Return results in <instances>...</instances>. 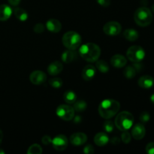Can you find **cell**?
<instances>
[{
    "label": "cell",
    "instance_id": "277c9868",
    "mask_svg": "<svg viewBox=\"0 0 154 154\" xmlns=\"http://www.w3.org/2000/svg\"><path fill=\"white\" fill-rule=\"evenodd\" d=\"M115 126L121 131H127L134 123V117L128 111H122L115 118Z\"/></svg>",
    "mask_w": 154,
    "mask_h": 154
},
{
    "label": "cell",
    "instance_id": "5bb4252c",
    "mask_svg": "<svg viewBox=\"0 0 154 154\" xmlns=\"http://www.w3.org/2000/svg\"><path fill=\"white\" fill-rule=\"evenodd\" d=\"M96 75V68L93 65H87L83 69L82 78L85 81H89L93 79Z\"/></svg>",
    "mask_w": 154,
    "mask_h": 154
},
{
    "label": "cell",
    "instance_id": "9a60e30c",
    "mask_svg": "<svg viewBox=\"0 0 154 154\" xmlns=\"http://www.w3.org/2000/svg\"><path fill=\"white\" fill-rule=\"evenodd\" d=\"M63 63L59 61H55L51 63L48 67V72L49 75L55 76L59 75L63 71Z\"/></svg>",
    "mask_w": 154,
    "mask_h": 154
},
{
    "label": "cell",
    "instance_id": "484cf974",
    "mask_svg": "<svg viewBox=\"0 0 154 154\" xmlns=\"http://www.w3.org/2000/svg\"><path fill=\"white\" fill-rule=\"evenodd\" d=\"M73 108L75 111H78V112H82V111H84V110L87 108V103H86L84 100L76 101V102L74 103Z\"/></svg>",
    "mask_w": 154,
    "mask_h": 154
},
{
    "label": "cell",
    "instance_id": "d590c367",
    "mask_svg": "<svg viewBox=\"0 0 154 154\" xmlns=\"http://www.w3.org/2000/svg\"><path fill=\"white\" fill-rule=\"evenodd\" d=\"M42 141L44 144H45V145H48V144H51V142H52V138H51L49 135H45V136L42 138Z\"/></svg>",
    "mask_w": 154,
    "mask_h": 154
},
{
    "label": "cell",
    "instance_id": "8d00e7d4",
    "mask_svg": "<svg viewBox=\"0 0 154 154\" xmlns=\"http://www.w3.org/2000/svg\"><path fill=\"white\" fill-rule=\"evenodd\" d=\"M9 2V4H11L13 6H17L20 4L21 0H8Z\"/></svg>",
    "mask_w": 154,
    "mask_h": 154
},
{
    "label": "cell",
    "instance_id": "d6a6232c",
    "mask_svg": "<svg viewBox=\"0 0 154 154\" xmlns=\"http://www.w3.org/2000/svg\"><path fill=\"white\" fill-rule=\"evenodd\" d=\"M146 152L148 154H154V142H150L147 144Z\"/></svg>",
    "mask_w": 154,
    "mask_h": 154
},
{
    "label": "cell",
    "instance_id": "ab89813d",
    "mask_svg": "<svg viewBox=\"0 0 154 154\" xmlns=\"http://www.w3.org/2000/svg\"><path fill=\"white\" fill-rule=\"evenodd\" d=\"M2 139H3V133H2V132L1 129H0V144H2Z\"/></svg>",
    "mask_w": 154,
    "mask_h": 154
},
{
    "label": "cell",
    "instance_id": "7c38bea8",
    "mask_svg": "<svg viewBox=\"0 0 154 154\" xmlns=\"http://www.w3.org/2000/svg\"><path fill=\"white\" fill-rule=\"evenodd\" d=\"M146 129L142 123H137L132 130V136L136 140H141L145 136Z\"/></svg>",
    "mask_w": 154,
    "mask_h": 154
},
{
    "label": "cell",
    "instance_id": "e0dca14e",
    "mask_svg": "<svg viewBox=\"0 0 154 154\" xmlns=\"http://www.w3.org/2000/svg\"><path fill=\"white\" fill-rule=\"evenodd\" d=\"M46 27L50 32H51L57 33L61 30L62 24L58 20L56 19H51L47 21Z\"/></svg>",
    "mask_w": 154,
    "mask_h": 154
},
{
    "label": "cell",
    "instance_id": "603a6c76",
    "mask_svg": "<svg viewBox=\"0 0 154 154\" xmlns=\"http://www.w3.org/2000/svg\"><path fill=\"white\" fill-rule=\"evenodd\" d=\"M63 99H64L65 102L68 104H74L77 101V95L75 94V92L71 91H66L64 93L63 96Z\"/></svg>",
    "mask_w": 154,
    "mask_h": 154
},
{
    "label": "cell",
    "instance_id": "3957f363",
    "mask_svg": "<svg viewBox=\"0 0 154 154\" xmlns=\"http://www.w3.org/2000/svg\"><path fill=\"white\" fill-rule=\"evenodd\" d=\"M134 19L138 26L142 27L147 26L153 20L152 12L148 8L141 7L137 9L134 14Z\"/></svg>",
    "mask_w": 154,
    "mask_h": 154
},
{
    "label": "cell",
    "instance_id": "f35d334b",
    "mask_svg": "<svg viewBox=\"0 0 154 154\" xmlns=\"http://www.w3.org/2000/svg\"><path fill=\"white\" fill-rule=\"evenodd\" d=\"M74 118H75V123H79L81 122V117H80V116H77V117H74Z\"/></svg>",
    "mask_w": 154,
    "mask_h": 154
},
{
    "label": "cell",
    "instance_id": "6da1fadb",
    "mask_svg": "<svg viewBox=\"0 0 154 154\" xmlns=\"http://www.w3.org/2000/svg\"><path fill=\"white\" fill-rule=\"evenodd\" d=\"M120 105L114 99H105L100 103L99 107V113L103 118L111 119L118 113Z\"/></svg>",
    "mask_w": 154,
    "mask_h": 154
},
{
    "label": "cell",
    "instance_id": "83f0119b",
    "mask_svg": "<svg viewBox=\"0 0 154 154\" xmlns=\"http://www.w3.org/2000/svg\"><path fill=\"white\" fill-rule=\"evenodd\" d=\"M50 85L55 89H60L63 86V81L60 78H54L49 81Z\"/></svg>",
    "mask_w": 154,
    "mask_h": 154
},
{
    "label": "cell",
    "instance_id": "ffe728a7",
    "mask_svg": "<svg viewBox=\"0 0 154 154\" xmlns=\"http://www.w3.org/2000/svg\"><path fill=\"white\" fill-rule=\"evenodd\" d=\"M77 57H78V54L73 50L68 49V51H64L62 54V60L66 63H72L74 60H76Z\"/></svg>",
    "mask_w": 154,
    "mask_h": 154
},
{
    "label": "cell",
    "instance_id": "cb8c5ba5",
    "mask_svg": "<svg viewBox=\"0 0 154 154\" xmlns=\"http://www.w3.org/2000/svg\"><path fill=\"white\" fill-rule=\"evenodd\" d=\"M137 73H138V71L134 66H127L123 72L124 76L128 79H132V78H135Z\"/></svg>",
    "mask_w": 154,
    "mask_h": 154
},
{
    "label": "cell",
    "instance_id": "ba28073f",
    "mask_svg": "<svg viewBox=\"0 0 154 154\" xmlns=\"http://www.w3.org/2000/svg\"><path fill=\"white\" fill-rule=\"evenodd\" d=\"M122 29L121 25L117 21H110L103 27V31L108 35L115 36L120 33Z\"/></svg>",
    "mask_w": 154,
    "mask_h": 154
},
{
    "label": "cell",
    "instance_id": "52a82bcc",
    "mask_svg": "<svg viewBox=\"0 0 154 154\" xmlns=\"http://www.w3.org/2000/svg\"><path fill=\"white\" fill-rule=\"evenodd\" d=\"M75 109L73 107L69 105H61L57 108V114L62 120L69 121L74 119Z\"/></svg>",
    "mask_w": 154,
    "mask_h": 154
},
{
    "label": "cell",
    "instance_id": "4dcf8cb0",
    "mask_svg": "<svg viewBox=\"0 0 154 154\" xmlns=\"http://www.w3.org/2000/svg\"><path fill=\"white\" fill-rule=\"evenodd\" d=\"M131 138H132L131 135L129 132H126V131H125V132H123V133L122 134L121 139L122 141H123V142L125 143V144H129L131 141Z\"/></svg>",
    "mask_w": 154,
    "mask_h": 154
},
{
    "label": "cell",
    "instance_id": "5b68a950",
    "mask_svg": "<svg viewBox=\"0 0 154 154\" xmlns=\"http://www.w3.org/2000/svg\"><path fill=\"white\" fill-rule=\"evenodd\" d=\"M63 44L67 49L76 50L81 46V37L78 32L74 31L67 32L63 36Z\"/></svg>",
    "mask_w": 154,
    "mask_h": 154
},
{
    "label": "cell",
    "instance_id": "b9f144b4",
    "mask_svg": "<svg viewBox=\"0 0 154 154\" xmlns=\"http://www.w3.org/2000/svg\"><path fill=\"white\" fill-rule=\"evenodd\" d=\"M0 154H5V151L1 148H0Z\"/></svg>",
    "mask_w": 154,
    "mask_h": 154
},
{
    "label": "cell",
    "instance_id": "4fadbf2b",
    "mask_svg": "<svg viewBox=\"0 0 154 154\" xmlns=\"http://www.w3.org/2000/svg\"><path fill=\"white\" fill-rule=\"evenodd\" d=\"M138 84L141 88L150 89L154 85V79L150 75H144L138 79Z\"/></svg>",
    "mask_w": 154,
    "mask_h": 154
},
{
    "label": "cell",
    "instance_id": "7a4b0ae2",
    "mask_svg": "<svg viewBox=\"0 0 154 154\" xmlns=\"http://www.w3.org/2000/svg\"><path fill=\"white\" fill-rule=\"evenodd\" d=\"M79 54L86 61L93 63L99 60L101 55V49L96 44L87 43L81 45L79 49Z\"/></svg>",
    "mask_w": 154,
    "mask_h": 154
},
{
    "label": "cell",
    "instance_id": "4316f807",
    "mask_svg": "<svg viewBox=\"0 0 154 154\" xmlns=\"http://www.w3.org/2000/svg\"><path fill=\"white\" fill-rule=\"evenodd\" d=\"M42 153V148L39 144H34L29 147L27 150L28 154H41Z\"/></svg>",
    "mask_w": 154,
    "mask_h": 154
},
{
    "label": "cell",
    "instance_id": "9c48e42d",
    "mask_svg": "<svg viewBox=\"0 0 154 154\" xmlns=\"http://www.w3.org/2000/svg\"><path fill=\"white\" fill-rule=\"evenodd\" d=\"M51 144H52L53 147H54V148L56 150L63 151V150H65L67 148L68 144H69V141H68L66 135H59L53 138Z\"/></svg>",
    "mask_w": 154,
    "mask_h": 154
},
{
    "label": "cell",
    "instance_id": "d6986e66",
    "mask_svg": "<svg viewBox=\"0 0 154 154\" xmlns=\"http://www.w3.org/2000/svg\"><path fill=\"white\" fill-rule=\"evenodd\" d=\"M94 142L97 146L102 147L109 142V138L105 132H99L95 135Z\"/></svg>",
    "mask_w": 154,
    "mask_h": 154
},
{
    "label": "cell",
    "instance_id": "60d3db41",
    "mask_svg": "<svg viewBox=\"0 0 154 154\" xmlns=\"http://www.w3.org/2000/svg\"><path fill=\"white\" fill-rule=\"evenodd\" d=\"M150 101H151V102L154 104V93L153 95H151V96H150Z\"/></svg>",
    "mask_w": 154,
    "mask_h": 154
},
{
    "label": "cell",
    "instance_id": "ac0fdd59",
    "mask_svg": "<svg viewBox=\"0 0 154 154\" xmlns=\"http://www.w3.org/2000/svg\"><path fill=\"white\" fill-rule=\"evenodd\" d=\"M12 14V8L8 5H0V21H5L10 18Z\"/></svg>",
    "mask_w": 154,
    "mask_h": 154
},
{
    "label": "cell",
    "instance_id": "44dd1931",
    "mask_svg": "<svg viewBox=\"0 0 154 154\" xmlns=\"http://www.w3.org/2000/svg\"><path fill=\"white\" fill-rule=\"evenodd\" d=\"M14 14L15 17L19 20L22 21V22L26 21L28 19V14H27V12L23 8H15L14 9Z\"/></svg>",
    "mask_w": 154,
    "mask_h": 154
},
{
    "label": "cell",
    "instance_id": "d4e9b609",
    "mask_svg": "<svg viewBox=\"0 0 154 154\" xmlns=\"http://www.w3.org/2000/svg\"><path fill=\"white\" fill-rule=\"evenodd\" d=\"M96 68L99 72H102V73H106L109 71V66L108 63L104 60H97L96 64Z\"/></svg>",
    "mask_w": 154,
    "mask_h": 154
},
{
    "label": "cell",
    "instance_id": "1f68e13d",
    "mask_svg": "<svg viewBox=\"0 0 154 154\" xmlns=\"http://www.w3.org/2000/svg\"><path fill=\"white\" fill-rule=\"evenodd\" d=\"M45 26L42 23H37L36 25H35L34 31L38 34H40V33H42L45 31Z\"/></svg>",
    "mask_w": 154,
    "mask_h": 154
},
{
    "label": "cell",
    "instance_id": "8fae6325",
    "mask_svg": "<svg viewBox=\"0 0 154 154\" xmlns=\"http://www.w3.org/2000/svg\"><path fill=\"white\" fill-rule=\"evenodd\" d=\"M87 141V136L83 132H77L74 133L70 137V142L73 145L81 146L85 144Z\"/></svg>",
    "mask_w": 154,
    "mask_h": 154
},
{
    "label": "cell",
    "instance_id": "30bf717a",
    "mask_svg": "<svg viewBox=\"0 0 154 154\" xmlns=\"http://www.w3.org/2000/svg\"><path fill=\"white\" fill-rule=\"evenodd\" d=\"M29 80L32 84H35V85H40L46 81L47 75L45 72H42V71H34L30 75Z\"/></svg>",
    "mask_w": 154,
    "mask_h": 154
},
{
    "label": "cell",
    "instance_id": "8992f818",
    "mask_svg": "<svg viewBox=\"0 0 154 154\" xmlns=\"http://www.w3.org/2000/svg\"><path fill=\"white\" fill-rule=\"evenodd\" d=\"M127 58L132 63H138L141 62L145 57V51L138 45H134L130 47L126 52Z\"/></svg>",
    "mask_w": 154,
    "mask_h": 154
},
{
    "label": "cell",
    "instance_id": "7402d4cb",
    "mask_svg": "<svg viewBox=\"0 0 154 154\" xmlns=\"http://www.w3.org/2000/svg\"><path fill=\"white\" fill-rule=\"evenodd\" d=\"M123 35L128 41H130V42H135L138 38V32L136 30L132 29H127L125 30Z\"/></svg>",
    "mask_w": 154,
    "mask_h": 154
},
{
    "label": "cell",
    "instance_id": "7bdbcfd3",
    "mask_svg": "<svg viewBox=\"0 0 154 154\" xmlns=\"http://www.w3.org/2000/svg\"><path fill=\"white\" fill-rule=\"evenodd\" d=\"M152 11H153V13H154V5H153V6H152Z\"/></svg>",
    "mask_w": 154,
    "mask_h": 154
},
{
    "label": "cell",
    "instance_id": "2e32d148",
    "mask_svg": "<svg viewBox=\"0 0 154 154\" xmlns=\"http://www.w3.org/2000/svg\"><path fill=\"white\" fill-rule=\"evenodd\" d=\"M111 63L113 66L116 68H123L127 63V60L125 58L124 56L120 54H116L111 57Z\"/></svg>",
    "mask_w": 154,
    "mask_h": 154
},
{
    "label": "cell",
    "instance_id": "e575fe53",
    "mask_svg": "<svg viewBox=\"0 0 154 154\" xmlns=\"http://www.w3.org/2000/svg\"><path fill=\"white\" fill-rule=\"evenodd\" d=\"M96 2L102 7H108L111 5V0H96Z\"/></svg>",
    "mask_w": 154,
    "mask_h": 154
},
{
    "label": "cell",
    "instance_id": "f1b7e54d",
    "mask_svg": "<svg viewBox=\"0 0 154 154\" xmlns=\"http://www.w3.org/2000/svg\"><path fill=\"white\" fill-rule=\"evenodd\" d=\"M103 127H104V129H105V132H111L113 130H114V123H113V122L110 121V120H108V121L105 122Z\"/></svg>",
    "mask_w": 154,
    "mask_h": 154
},
{
    "label": "cell",
    "instance_id": "f546056e",
    "mask_svg": "<svg viewBox=\"0 0 154 154\" xmlns=\"http://www.w3.org/2000/svg\"><path fill=\"white\" fill-rule=\"evenodd\" d=\"M150 114H149V113L147 112V111H144V112L141 113V115H140V120H141V123H147V122L150 120Z\"/></svg>",
    "mask_w": 154,
    "mask_h": 154
},
{
    "label": "cell",
    "instance_id": "836d02e7",
    "mask_svg": "<svg viewBox=\"0 0 154 154\" xmlns=\"http://www.w3.org/2000/svg\"><path fill=\"white\" fill-rule=\"evenodd\" d=\"M95 152L94 147L91 145V144H89V145L86 146L84 149V153L86 154H92Z\"/></svg>",
    "mask_w": 154,
    "mask_h": 154
},
{
    "label": "cell",
    "instance_id": "74e56055",
    "mask_svg": "<svg viewBox=\"0 0 154 154\" xmlns=\"http://www.w3.org/2000/svg\"><path fill=\"white\" fill-rule=\"evenodd\" d=\"M120 139L118 138V137H114L113 138H111V142L113 144H118L120 143Z\"/></svg>",
    "mask_w": 154,
    "mask_h": 154
}]
</instances>
